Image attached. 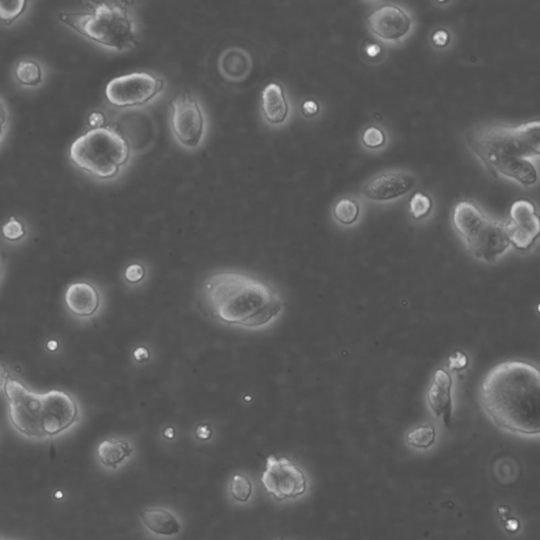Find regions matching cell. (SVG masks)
Masks as SVG:
<instances>
[{"instance_id":"5b68a950","label":"cell","mask_w":540,"mask_h":540,"mask_svg":"<svg viewBox=\"0 0 540 540\" xmlns=\"http://www.w3.org/2000/svg\"><path fill=\"white\" fill-rule=\"evenodd\" d=\"M468 143L485 164L500 158H526L540 153V121L516 127H491L468 136Z\"/></svg>"},{"instance_id":"d6a6232c","label":"cell","mask_w":540,"mask_h":540,"mask_svg":"<svg viewBox=\"0 0 540 540\" xmlns=\"http://www.w3.org/2000/svg\"><path fill=\"white\" fill-rule=\"evenodd\" d=\"M195 434H197V437L199 438V439L208 440L211 437L212 431L211 429H210L209 425H199V426L197 427V431H195Z\"/></svg>"},{"instance_id":"44dd1931","label":"cell","mask_w":540,"mask_h":540,"mask_svg":"<svg viewBox=\"0 0 540 540\" xmlns=\"http://www.w3.org/2000/svg\"><path fill=\"white\" fill-rule=\"evenodd\" d=\"M133 450L127 441L119 438L104 440L97 448L99 461L110 468H117L123 461L131 456Z\"/></svg>"},{"instance_id":"52a82bcc","label":"cell","mask_w":540,"mask_h":540,"mask_svg":"<svg viewBox=\"0 0 540 540\" xmlns=\"http://www.w3.org/2000/svg\"><path fill=\"white\" fill-rule=\"evenodd\" d=\"M262 485L268 494L277 500H294L307 490V479L303 470L286 457L270 455L262 474Z\"/></svg>"},{"instance_id":"e0dca14e","label":"cell","mask_w":540,"mask_h":540,"mask_svg":"<svg viewBox=\"0 0 540 540\" xmlns=\"http://www.w3.org/2000/svg\"><path fill=\"white\" fill-rule=\"evenodd\" d=\"M489 168L495 169L505 177H513L524 185L536 183L537 170L534 165L524 158H500L490 162Z\"/></svg>"},{"instance_id":"6da1fadb","label":"cell","mask_w":540,"mask_h":540,"mask_svg":"<svg viewBox=\"0 0 540 540\" xmlns=\"http://www.w3.org/2000/svg\"><path fill=\"white\" fill-rule=\"evenodd\" d=\"M208 314L231 326L260 329L277 318L284 301L265 280L238 271H216L201 286Z\"/></svg>"},{"instance_id":"3957f363","label":"cell","mask_w":540,"mask_h":540,"mask_svg":"<svg viewBox=\"0 0 540 540\" xmlns=\"http://www.w3.org/2000/svg\"><path fill=\"white\" fill-rule=\"evenodd\" d=\"M90 10L62 13L60 21L84 38L111 49H129L136 45L134 23L123 6L116 2H89Z\"/></svg>"},{"instance_id":"7a4b0ae2","label":"cell","mask_w":540,"mask_h":540,"mask_svg":"<svg viewBox=\"0 0 540 540\" xmlns=\"http://www.w3.org/2000/svg\"><path fill=\"white\" fill-rule=\"evenodd\" d=\"M481 402L498 426L522 435H539V368L518 360L494 366L481 385Z\"/></svg>"},{"instance_id":"f1b7e54d","label":"cell","mask_w":540,"mask_h":540,"mask_svg":"<svg viewBox=\"0 0 540 540\" xmlns=\"http://www.w3.org/2000/svg\"><path fill=\"white\" fill-rule=\"evenodd\" d=\"M363 143L368 148H378L385 143L382 130L377 127H368L363 133Z\"/></svg>"},{"instance_id":"7c38bea8","label":"cell","mask_w":540,"mask_h":540,"mask_svg":"<svg viewBox=\"0 0 540 540\" xmlns=\"http://www.w3.org/2000/svg\"><path fill=\"white\" fill-rule=\"evenodd\" d=\"M473 255L485 262H494L511 245L505 223L487 218L479 228L465 238Z\"/></svg>"},{"instance_id":"ac0fdd59","label":"cell","mask_w":540,"mask_h":540,"mask_svg":"<svg viewBox=\"0 0 540 540\" xmlns=\"http://www.w3.org/2000/svg\"><path fill=\"white\" fill-rule=\"evenodd\" d=\"M140 517L144 526L156 535L175 536L181 532L179 519L167 509H145L140 514Z\"/></svg>"},{"instance_id":"f546056e","label":"cell","mask_w":540,"mask_h":540,"mask_svg":"<svg viewBox=\"0 0 540 540\" xmlns=\"http://www.w3.org/2000/svg\"><path fill=\"white\" fill-rule=\"evenodd\" d=\"M145 271L144 266L140 264H132V265L128 266L127 270L125 271V277L129 283H138L144 279Z\"/></svg>"},{"instance_id":"7402d4cb","label":"cell","mask_w":540,"mask_h":540,"mask_svg":"<svg viewBox=\"0 0 540 540\" xmlns=\"http://www.w3.org/2000/svg\"><path fill=\"white\" fill-rule=\"evenodd\" d=\"M16 79L23 86L36 87L43 80L40 66L33 60H23L15 70Z\"/></svg>"},{"instance_id":"603a6c76","label":"cell","mask_w":540,"mask_h":540,"mask_svg":"<svg viewBox=\"0 0 540 540\" xmlns=\"http://www.w3.org/2000/svg\"><path fill=\"white\" fill-rule=\"evenodd\" d=\"M409 446L418 448H429L436 440V431L431 425H422L412 429L407 436Z\"/></svg>"},{"instance_id":"8d00e7d4","label":"cell","mask_w":540,"mask_h":540,"mask_svg":"<svg viewBox=\"0 0 540 540\" xmlns=\"http://www.w3.org/2000/svg\"><path fill=\"white\" fill-rule=\"evenodd\" d=\"M507 529L509 531H511V532H516V531L518 530V528H519V522H518V520L516 519H509L507 522Z\"/></svg>"},{"instance_id":"4316f807","label":"cell","mask_w":540,"mask_h":540,"mask_svg":"<svg viewBox=\"0 0 540 540\" xmlns=\"http://www.w3.org/2000/svg\"><path fill=\"white\" fill-rule=\"evenodd\" d=\"M431 209V199L424 192H417L412 197L409 202V210L416 220H420L429 216Z\"/></svg>"},{"instance_id":"e575fe53","label":"cell","mask_w":540,"mask_h":540,"mask_svg":"<svg viewBox=\"0 0 540 540\" xmlns=\"http://www.w3.org/2000/svg\"><path fill=\"white\" fill-rule=\"evenodd\" d=\"M318 104L314 101H307L303 106V110L307 116H314L318 112Z\"/></svg>"},{"instance_id":"4dcf8cb0","label":"cell","mask_w":540,"mask_h":540,"mask_svg":"<svg viewBox=\"0 0 540 540\" xmlns=\"http://www.w3.org/2000/svg\"><path fill=\"white\" fill-rule=\"evenodd\" d=\"M468 364V357L464 353H461V351H457L456 353H454V357L452 356L450 358V364L448 365H450L452 370H459L465 368Z\"/></svg>"},{"instance_id":"9a60e30c","label":"cell","mask_w":540,"mask_h":540,"mask_svg":"<svg viewBox=\"0 0 540 540\" xmlns=\"http://www.w3.org/2000/svg\"><path fill=\"white\" fill-rule=\"evenodd\" d=\"M453 379L443 368L436 370L434 375L433 385L427 392L429 407L437 417L443 418L444 425L450 426L452 419Z\"/></svg>"},{"instance_id":"8992f818","label":"cell","mask_w":540,"mask_h":540,"mask_svg":"<svg viewBox=\"0 0 540 540\" xmlns=\"http://www.w3.org/2000/svg\"><path fill=\"white\" fill-rule=\"evenodd\" d=\"M4 394L9 401V418L26 437L45 439L41 425L43 394L32 392L15 379L6 378Z\"/></svg>"},{"instance_id":"d6986e66","label":"cell","mask_w":540,"mask_h":540,"mask_svg":"<svg viewBox=\"0 0 540 540\" xmlns=\"http://www.w3.org/2000/svg\"><path fill=\"white\" fill-rule=\"evenodd\" d=\"M487 219V216L470 202H459L453 211L455 228L463 236L464 240L479 228Z\"/></svg>"},{"instance_id":"30bf717a","label":"cell","mask_w":540,"mask_h":540,"mask_svg":"<svg viewBox=\"0 0 540 540\" xmlns=\"http://www.w3.org/2000/svg\"><path fill=\"white\" fill-rule=\"evenodd\" d=\"M172 127L177 140L187 147H197L204 134L201 108L189 94L179 95L172 103Z\"/></svg>"},{"instance_id":"74e56055","label":"cell","mask_w":540,"mask_h":540,"mask_svg":"<svg viewBox=\"0 0 540 540\" xmlns=\"http://www.w3.org/2000/svg\"><path fill=\"white\" fill-rule=\"evenodd\" d=\"M380 48H379L377 45H368V49H366V52H368V55L372 56V57H375V56L378 55V54L380 53Z\"/></svg>"},{"instance_id":"836d02e7","label":"cell","mask_w":540,"mask_h":540,"mask_svg":"<svg viewBox=\"0 0 540 540\" xmlns=\"http://www.w3.org/2000/svg\"><path fill=\"white\" fill-rule=\"evenodd\" d=\"M133 356L134 359H136L138 362L147 361V360L149 359V357H150V355H149L148 349L145 348H140L136 349V351H134Z\"/></svg>"},{"instance_id":"b9f144b4","label":"cell","mask_w":540,"mask_h":540,"mask_svg":"<svg viewBox=\"0 0 540 540\" xmlns=\"http://www.w3.org/2000/svg\"><path fill=\"white\" fill-rule=\"evenodd\" d=\"M1 275H2V262H1V259H0V279H1Z\"/></svg>"},{"instance_id":"ffe728a7","label":"cell","mask_w":540,"mask_h":540,"mask_svg":"<svg viewBox=\"0 0 540 540\" xmlns=\"http://www.w3.org/2000/svg\"><path fill=\"white\" fill-rule=\"evenodd\" d=\"M262 108L264 116L272 123L285 121L288 114V104L281 86L270 84L262 93Z\"/></svg>"},{"instance_id":"60d3db41","label":"cell","mask_w":540,"mask_h":540,"mask_svg":"<svg viewBox=\"0 0 540 540\" xmlns=\"http://www.w3.org/2000/svg\"><path fill=\"white\" fill-rule=\"evenodd\" d=\"M48 348L54 351V349L57 348V343L55 341H50L49 344H48Z\"/></svg>"},{"instance_id":"9c48e42d","label":"cell","mask_w":540,"mask_h":540,"mask_svg":"<svg viewBox=\"0 0 540 540\" xmlns=\"http://www.w3.org/2000/svg\"><path fill=\"white\" fill-rule=\"evenodd\" d=\"M78 419L77 402L68 392L52 390L43 394L41 425L45 439L64 433L77 424Z\"/></svg>"},{"instance_id":"1f68e13d","label":"cell","mask_w":540,"mask_h":540,"mask_svg":"<svg viewBox=\"0 0 540 540\" xmlns=\"http://www.w3.org/2000/svg\"><path fill=\"white\" fill-rule=\"evenodd\" d=\"M448 40H450V35L444 30H439L434 34L433 41L438 47H444V45H448Z\"/></svg>"},{"instance_id":"ab89813d","label":"cell","mask_w":540,"mask_h":540,"mask_svg":"<svg viewBox=\"0 0 540 540\" xmlns=\"http://www.w3.org/2000/svg\"><path fill=\"white\" fill-rule=\"evenodd\" d=\"M4 381H6V377H4V372H2L1 368H0V387H1L2 385H4Z\"/></svg>"},{"instance_id":"ba28073f","label":"cell","mask_w":540,"mask_h":540,"mask_svg":"<svg viewBox=\"0 0 540 540\" xmlns=\"http://www.w3.org/2000/svg\"><path fill=\"white\" fill-rule=\"evenodd\" d=\"M164 87L162 80L148 73H131L112 79L106 87V97L117 107L142 105Z\"/></svg>"},{"instance_id":"f35d334b","label":"cell","mask_w":540,"mask_h":540,"mask_svg":"<svg viewBox=\"0 0 540 540\" xmlns=\"http://www.w3.org/2000/svg\"><path fill=\"white\" fill-rule=\"evenodd\" d=\"M164 436L165 437L168 438V439H172V438L175 437V429H171V427L165 429Z\"/></svg>"},{"instance_id":"8fae6325","label":"cell","mask_w":540,"mask_h":540,"mask_svg":"<svg viewBox=\"0 0 540 540\" xmlns=\"http://www.w3.org/2000/svg\"><path fill=\"white\" fill-rule=\"evenodd\" d=\"M511 222L507 223L509 243L519 250H527L539 238L540 222L536 208L528 199L514 202L509 210Z\"/></svg>"},{"instance_id":"484cf974","label":"cell","mask_w":540,"mask_h":540,"mask_svg":"<svg viewBox=\"0 0 540 540\" xmlns=\"http://www.w3.org/2000/svg\"><path fill=\"white\" fill-rule=\"evenodd\" d=\"M27 8V1H0V19L6 25L14 23Z\"/></svg>"},{"instance_id":"d590c367","label":"cell","mask_w":540,"mask_h":540,"mask_svg":"<svg viewBox=\"0 0 540 540\" xmlns=\"http://www.w3.org/2000/svg\"><path fill=\"white\" fill-rule=\"evenodd\" d=\"M6 121V112L4 109V104L0 101V138H1L2 132H4V125Z\"/></svg>"},{"instance_id":"d4e9b609","label":"cell","mask_w":540,"mask_h":540,"mask_svg":"<svg viewBox=\"0 0 540 540\" xmlns=\"http://www.w3.org/2000/svg\"><path fill=\"white\" fill-rule=\"evenodd\" d=\"M231 494L236 502H248L251 494H253V485H251L250 480L244 475H234L231 483Z\"/></svg>"},{"instance_id":"83f0119b","label":"cell","mask_w":540,"mask_h":540,"mask_svg":"<svg viewBox=\"0 0 540 540\" xmlns=\"http://www.w3.org/2000/svg\"><path fill=\"white\" fill-rule=\"evenodd\" d=\"M2 236L6 238V240L19 241L23 238L26 234V229L21 222L16 220L15 218H11L6 224L2 226L1 228Z\"/></svg>"},{"instance_id":"cb8c5ba5","label":"cell","mask_w":540,"mask_h":540,"mask_svg":"<svg viewBox=\"0 0 540 540\" xmlns=\"http://www.w3.org/2000/svg\"><path fill=\"white\" fill-rule=\"evenodd\" d=\"M359 212V205L351 199H340L334 208L335 218L344 225H351L356 222Z\"/></svg>"},{"instance_id":"4fadbf2b","label":"cell","mask_w":540,"mask_h":540,"mask_svg":"<svg viewBox=\"0 0 540 540\" xmlns=\"http://www.w3.org/2000/svg\"><path fill=\"white\" fill-rule=\"evenodd\" d=\"M368 23L373 33L385 40H397L411 29L409 15L394 4H385L376 9L368 17Z\"/></svg>"},{"instance_id":"2e32d148","label":"cell","mask_w":540,"mask_h":540,"mask_svg":"<svg viewBox=\"0 0 540 540\" xmlns=\"http://www.w3.org/2000/svg\"><path fill=\"white\" fill-rule=\"evenodd\" d=\"M65 302L75 316L89 318L99 310L101 297L94 286L86 282H77L67 288Z\"/></svg>"},{"instance_id":"5bb4252c","label":"cell","mask_w":540,"mask_h":540,"mask_svg":"<svg viewBox=\"0 0 540 540\" xmlns=\"http://www.w3.org/2000/svg\"><path fill=\"white\" fill-rule=\"evenodd\" d=\"M416 179L404 173H385L370 180L363 192L368 199L376 201H387L401 197L412 189Z\"/></svg>"},{"instance_id":"277c9868","label":"cell","mask_w":540,"mask_h":540,"mask_svg":"<svg viewBox=\"0 0 540 540\" xmlns=\"http://www.w3.org/2000/svg\"><path fill=\"white\" fill-rule=\"evenodd\" d=\"M69 156L82 170L101 179H109L127 162L129 147L114 130L97 127L73 142Z\"/></svg>"},{"instance_id":"7bdbcfd3","label":"cell","mask_w":540,"mask_h":540,"mask_svg":"<svg viewBox=\"0 0 540 540\" xmlns=\"http://www.w3.org/2000/svg\"><path fill=\"white\" fill-rule=\"evenodd\" d=\"M279 540H286V539H284V537H281V539H280Z\"/></svg>"}]
</instances>
